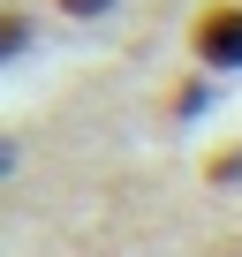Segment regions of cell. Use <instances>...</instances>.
<instances>
[{"instance_id": "2", "label": "cell", "mask_w": 242, "mask_h": 257, "mask_svg": "<svg viewBox=\"0 0 242 257\" xmlns=\"http://www.w3.org/2000/svg\"><path fill=\"white\" fill-rule=\"evenodd\" d=\"M61 8H68V16H106L113 0H61Z\"/></svg>"}, {"instance_id": "1", "label": "cell", "mask_w": 242, "mask_h": 257, "mask_svg": "<svg viewBox=\"0 0 242 257\" xmlns=\"http://www.w3.org/2000/svg\"><path fill=\"white\" fill-rule=\"evenodd\" d=\"M189 46L212 68H242V8H234V0H212V8L189 23Z\"/></svg>"}]
</instances>
